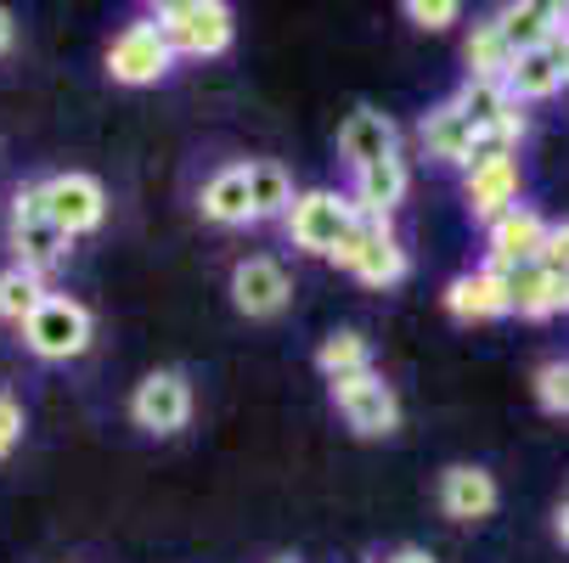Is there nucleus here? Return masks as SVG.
I'll list each match as a JSON object with an SVG mask.
<instances>
[{
    "mask_svg": "<svg viewBox=\"0 0 569 563\" xmlns=\"http://www.w3.org/2000/svg\"><path fill=\"white\" fill-rule=\"evenodd\" d=\"M497 34L508 40V51H536L541 40H552L563 29V7H552V0H519V7H502L497 18Z\"/></svg>",
    "mask_w": 569,
    "mask_h": 563,
    "instance_id": "obj_19",
    "label": "nucleus"
},
{
    "mask_svg": "<svg viewBox=\"0 0 569 563\" xmlns=\"http://www.w3.org/2000/svg\"><path fill=\"white\" fill-rule=\"evenodd\" d=\"M502 86L513 102H541L552 91L569 86V29H558L552 40H541L536 51H519L513 68L502 73Z\"/></svg>",
    "mask_w": 569,
    "mask_h": 563,
    "instance_id": "obj_10",
    "label": "nucleus"
},
{
    "mask_svg": "<svg viewBox=\"0 0 569 563\" xmlns=\"http://www.w3.org/2000/svg\"><path fill=\"white\" fill-rule=\"evenodd\" d=\"M502 288H508V315H552V310H569V277H552L541 265H519V271H502Z\"/></svg>",
    "mask_w": 569,
    "mask_h": 563,
    "instance_id": "obj_15",
    "label": "nucleus"
},
{
    "mask_svg": "<svg viewBox=\"0 0 569 563\" xmlns=\"http://www.w3.org/2000/svg\"><path fill=\"white\" fill-rule=\"evenodd\" d=\"M249 170V203H254V220H282L293 209V175L277 164V158H254Z\"/></svg>",
    "mask_w": 569,
    "mask_h": 563,
    "instance_id": "obj_22",
    "label": "nucleus"
},
{
    "mask_svg": "<svg viewBox=\"0 0 569 563\" xmlns=\"http://www.w3.org/2000/svg\"><path fill=\"white\" fill-rule=\"evenodd\" d=\"M446 310L457 321H497V315H508V288L497 271H468L446 288Z\"/></svg>",
    "mask_w": 569,
    "mask_h": 563,
    "instance_id": "obj_20",
    "label": "nucleus"
},
{
    "mask_svg": "<svg viewBox=\"0 0 569 563\" xmlns=\"http://www.w3.org/2000/svg\"><path fill=\"white\" fill-rule=\"evenodd\" d=\"M440 507H446V519H457V524H473V519H491L497 513V479L485 473V468H446V479H440Z\"/></svg>",
    "mask_w": 569,
    "mask_h": 563,
    "instance_id": "obj_16",
    "label": "nucleus"
},
{
    "mask_svg": "<svg viewBox=\"0 0 569 563\" xmlns=\"http://www.w3.org/2000/svg\"><path fill=\"white\" fill-rule=\"evenodd\" d=\"M18 440H23V406L12 389H0V462L18 451Z\"/></svg>",
    "mask_w": 569,
    "mask_h": 563,
    "instance_id": "obj_31",
    "label": "nucleus"
},
{
    "mask_svg": "<svg viewBox=\"0 0 569 563\" xmlns=\"http://www.w3.org/2000/svg\"><path fill=\"white\" fill-rule=\"evenodd\" d=\"M406 192H412V170H406L400 152H389V158H378V164L356 170L350 203H356L361 214H383V220H389V214L406 203Z\"/></svg>",
    "mask_w": 569,
    "mask_h": 563,
    "instance_id": "obj_14",
    "label": "nucleus"
},
{
    "mask_svg": "<svg viewBox=\"0 0 569 563\" xmlns=\"http://www.w3.org/2000/svg\"><path fill=\"white\" fill-rule=\"evenodd\" d=\"M130 423L147 434H181L192 423V383L187 372H147L130 394Z\"/></svg>",
    "mask_w": 569,
    "mask_h": 563,
    "instance_id": "obj_9",
    "label": "nucleus"
},
{
    "mask_svg": "<svg viewBox=\"0 0 569 563\" xmlns=\"http://www.w3.org/2000/svg\"><path fill=\"white\" fill-rule=\"evenodd\" d=\"M170 68H176V51H170L164 34H158L152 18L124 23L113 34V46H108V73L119 79V86H158V79H170Z\"/></svg>",
    "mask_w": 569,
    "mask_h": 563,
    "instance_id": "obj_6",
    "label": "nucleus"
},
{
    "mask_svg": "<svg viewBox=\"0 0 569 563\" xmlns=\"http://www.w3.org/2000/svg\"><path fill=\"white\" fill-rule=\"evenodd\" d=\"M198 214L209 225H254V203H249V170L242 164H226L203 181L198 192Z\"/></svg>",
    "mask_w": 569,
    "mask_h": 563,
    "instance_id": "obj_17",
    "label": "nucleus"
},
{
    "mask_svg": "<svg viewBox=\"0 0 569 563\" xmlns=\"http://www.w3.org/2000/svg\"><path fill=\"white\" fill-rule=\"evenodd\" d=\"M519 141H525V113H513L508 124H497V130H479L473 135V147H468V164L462 170H479V164H508V158L519 152Z\"/></svg>",
    "mask_w": 569,
    "mask_h": 563,
    "instance_id": "obj_27",
    "label": "nucleus"
},
{
    "mask_svg": "<svg viewBox=\"0 0 569 563\" xmlns=\"http://www.w3.org/2000/svg\"><path fill=\"white\" fill-rule=\"evenodd\" d=\"M277 563H293V557H277Z\"/></svg>",
    "mask_w": 569,
    "mask_h": 563,
    "instance_id": "obj_36",
    "label": "nucleus"
},
{
    "mask_svg": "<svg viewBox=\"0 0 569 563\" xmlns=\"http://www.w3.org/2000/svg\"><path fill=\"white\" fill-rule=\"evenodd\" d=\"M406 18H412L418 29H451L457 18H462V7H457V0H406Z\"/></svg>",
    "mask_w": 569,
    "mask_h": 563,
    "instance_id": "obj_28",
    "label": "nucleus"
},
{
    "mask_svg": "<svg viewBox=\"0 0 569 563\" xmlns=\"http://www.w3.org/2000/svg\"><path fill=\"white\" fill-rule=\"evenodd\" d=\"M558 541L569 546V507H558Z\"/></svg>",
    "mask_w": 569,
    "mask_h": 563,
    "instance_id": "obj_34",
    "label": "nucleus"
},
{
    "mask_svg": "<svg viewBox=\"0 0 569 563\" xmlns=\"http://www.w3.org/2000/svg\"><path fill=\"white\" fill-rule=\"evenodd\" d=\"M536 265L552 271V277H569V220L547 225V237H541V260H536Z\"/></svg>",
    "mask_w": 569,
    "mask_h": 563,
    "instance_id": "obj_30",
    "label": "nucleus"
},
{
    "mask_svg": "<svg viewBox=\"0 0 569 563\" xmlns=\"http://www.w3.org/2000/svg\"><path fill=\"white\" fill-rule=\"evenodd\" d=\"M333 406H339V418H345L361 440H383V434L400 429V400H395V389L383 383V372L339 378V383H333Z\"/></svg>",
    "mask_w": 569,
    "mask_h": 563,
    "instance_id": "obj_8",
    "label": "nucleus"
},
{
    "mask_svg": "<svg viewBox=\"0 0 569 563\" xmlns=\"http://www.w3.org/2000/svg\"><path fill=\"white\" fill-rule=\"evenodd\" d=\"M282 225L293 237V249H305L316 260H339V249L350 243V231H356V203L345 192H328V187L293 192V209L282 214Z\"/></svg>",
    "mask_w": 569,
    "mask_h": 563,
    "instance_id": "obj_1",
    "label": "nucleus"
},
{
    "mask_svg": "<svg viewBox=\"0 0 569 563\" xmlns=\"http://www.w3.org/2000/svg\"><path fill=\"white\" fill-rule=\"evenodd\" d=\"M40 203H46V214L57 220V231L68 237H86V231H97L102 220H108V192H102V181L97 175H86V170H62V175H51V181H40Z\"/></svg>",
    "mask_w": 569,
    "mask_h": 563,
    "instance_id": "obj_7",
    "label": "nucleus"
},
{
    "mask_svg": "<svg viewBox=\"0 0 569 563\" xmlns=\"http://www.w3.org/2000/svg\"><path fill=\"white\" fill-rule=\"evenodd\" d=\"M451 108L468 119L473 135H479V130H497V124H508V119L519 113V102L508 97L502 79H468V86L451 97Z\"/></svg>",
    "mask_w": 569,
    "mask_h": 563,
    "instance_id": "obj_21",
    "label": "nucleus"
},
{
    "mask_svg": "<svg viewBox=\"0 0 569 563\" xmlns=\"http://www.w3.org/2000/svg\"><path fill=\"white\" fill-rule=\"evenodd\" d=\"M91 339H97L91 310L79 304V299H68V293H51V299L23 321V350H29L34 361H79V355L91 350Z\"/></svg>",
    "mask_w": 569,
    "mask_h": 563,
    "instance_id": "obj_3",
    "label": "nucleus"
},
{
    "mask_svg": "<svg viewBox=\"0 0 569 563\" xmlns=\"http://www.w3.org/2000/svg\"><path fill=\"white\" fill-rule=\"evenodd\" d=\"M536 394H541V406H547V412H569V361H552V366H541V378H536Z\"/></svg>",
    "mask_w": 569,
    "mask_h": 563,
    "instance_id": "obj_29",
    "label": "nucleus"
},
{
    "mask_svg": "<svg viewBox=\"0 0 569 563\" xmlns=\"http://www.w3.org/2000/svg\"><path fill=\"white\" fill-rule=\"evenodd\" d=\"M339 265L367 282V288H395L406 277V249H400V237L389 231L383 214H361L356 209V231H350V243L339 249Z\"/></svg>",
    "mask_w": 569,
    "mask_h": 563,
    "instance_id": "obj_5",
    "label": "nucleus"
},
{
    "mask_svg": "<svg viewBox=\"0 0 569 563\" xmlns=\"http://www.w3.org/2000/svg\"><path fill=\"white\" fill-rule=\"evenodd\" d=\"M389 563H435V557H429V552H423V546H400V552H395V557H389Z\"/></svg>",
    "mask_w": 569,
    "mask_h": 563,
    "instance_id": "obj_32",
    "label": "nucleus"
},
{
    "mask_svg": "<svg viewBox=\"0 0 569 563\" xmlns=\"http://www.w3.org/2000/svg\"><path fill=\"white\" fill-rule=\"evenodd\" d=\"M51 299L46 277L40 271H23V265H7L0 271V321H12V328H23V321Z\"/></svg>",
    "mask_w": 569,
    "mask_h": 563,
    "instance_id": "obj_25",
    "label": "nucleus"
},
{
    "mask_svg": "<svg viewBox=\"0 0 569 563\" xmlns=\"http://www.w3.org/2000/svg\"><path fill=\"white\" fill-rule=\"evenodd\" d=\"M563 29H569V12H563Z\"/></svg>",
    "mask_w": 569,
    "mask_h": 563,
    "instance_id": "obj_35",
    "label": "nucleus"
},
{
    "mask_svg": "<svg viewBox=\"0 0 569 563\" xmlns=\"http://www.w3.org/2000/svg\"><path fill=\"white\" fill-rule=\"evenodd\" d=\"M7 243H12V265L23 271H51L57 260H68V237L57 231V220L40 203V187H18L12 214H7Z\"/></svg>",
    "mask_w": 569,
    "mask_h": 563,
    "instance_id": "obj_4",
    "label": "nucleus"
},
{
    "mask_svg": "<svg viewBox=\"0 0 569 563\" xmlns=\"http://www.w3.org/2000/svg\"><path fill=\"white\" fill-rule=\"evenodd\" d=\"M389 152H400V130H395L389 113L356 108V113L339 124V158L350 164V175L367 170V164H378V158H389Z\"/></svg>",
    "mask_w": 569,
    "mask_h": 563,
    "instance_id": "obj_12",
    "label": "nucleus"
},
{
    "mask_svg": "<svg viewBox=\"0 0 569 563\" xmlns=\"http://www.w3.org/2000/svg\"><path fill=\"white\" fill-rule=\"evenodd\" d=\"M7 51H12V12L0 7V57H7Z\"/></svg>",
    "mask_w": 569,
    "mask_h": 563,
    "instance_id": "obj_33",
    "label": "nucleus"
},
{
    "mask_svg": "<svg viewBox=\"0 0 569 563\" xmlns=\"http://www.w3.org/2000/svg\"><path fill=\"white\" fill-rule=\"evenodd\" d=\"M316 366H321V378H328V383L356 378V372H372V344L356 328H339V333H328V339L316 344Z\"/></svg>",
    "mask_w": 569,
    "mask_h": 563,
    "instance_id": "obj_24",
    "label": "nucleus"
},
{
    "mask_svg": "<svg viewBox=\"0 0 569 563\" xmlns=\"http://www.w3.org/2000/svg\"><path fill=\"white\" fill-rule=\"evenodd\" d=\"M462 57H468V79H502V73L513 68V51H508V40L497 34V23H473Z\"/></svg>",
    "mask_w": 569,
    "mask_h": 563,
    "instance_id": "obj_26",
    "label": "nucleus"
},
{
    "mask_svg": "<svg viewBox=\"0 0 569 563\" xmlns=\"http://www.w3.org/2000/svg\"><path fill=\"white\" fill-rule=\"evenodd\" d=\"M468 147H473V130L451 102L423 113V152L429 158H440V164H468Z\"/></svg>",
    "mask_w": 569,
    "mask_h": 563,
    "instance_id": "obj_23",
    "label": "nucleus"
},
{
    "mask_svg": "<svg viewBox=\"0 0 569 563\" xmlns=\"http://www.w3.org/2000/svg\"><path fill=\"white\" fill-rule=\"evenodd\" d=\"M519 164L508 158V164H479V170H468V181H462V198H468V209L491 225V220H502L508 209H519Z\"/></svg>",
    "mask_w": 569,
    "mask_h": 563,
    "instance_id": "obj_18",
    "label": "nucleus"
},
{
    "mask_svg": "<svg viewBox=\"0 0 569 563\" xmlns=\"http://www.w3.org/2000/svg\"><path fill=\"white\" fill-rule=\"evenodd\" d=\"M158 23V34L170 40L176 57H220L231 46V7L220 0H164V7L147 12Z\"/></svg>",
    "mask_w": 569,
    "mask_h": 563,
    "instance_id": "obj_2",
    "label": "nucleus"
},
{
    "mask_svg": "<svg viewBox=\"0 0 569 563\" xmlns=\"http://www.w3.org/2000/svg\"><path fill=\"white\" fill-rule=\"evenodd\" d=\"M288 299H293V282H288V271H282L277 260L254 254V260H237V265H231V304L249 315V321L282 315Z\"/></svg>",
    "mask_w": 569,
    "mask_h": 563,
    "instance_id": "obj_11",
    "label": "nucleus"
},
{
    "mask_svg": "<svg viewBox=\"0 0 569 563\" xmlns=\"http://www.w3.org/2000/svg\"><path fill=\"white\" fill-rule=\"evenodd\" d=\"M541 237H547V225H541V214L536 209H508L502 220H491V265L485 271H519V265H536L541 260Z\"/></svg>",
    "mask_w": 569,
    "mask_h": 563,
    "instance_id": "obj_13",
    "label": "nucleus"
}]
</instances>
